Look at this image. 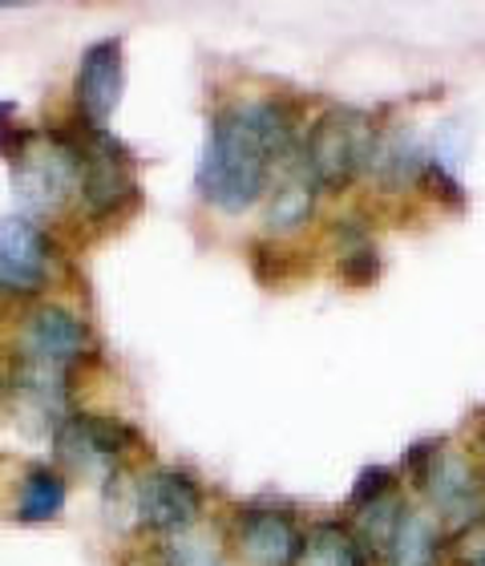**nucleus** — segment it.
I'll return each instance as SVG.
<instances>
[{
	"mask_svg": "<svg viewBox=\"0 0 485 566\" xmlns=\"http://www.w3.org/2000/svg\"><path fill=\"white\" fill-rule=\"evenodd\" d=\"M296 118L280 102H235L219 109L207 130L194 187L223 214H243L267 199L275 170L292 158Z\"/></svg>",
	"mask_w": 485,
	"mask_h": 566,
	"instance_id": "f257e3e1",
	"label": "nucleus"
},
{
	"mask_svg": "<svg viewBox=\"0 0 485 566\" xmlns=\"http://www.w3.org/2000/svg\"><path fill=\"white\" fill-rule=\"evenodd\" d=\"M85 353H89V328L77 312L61 304L36 307L21 332V373L12 377V389L49 409L65 397L70 368Z\"/></svg>",
	"mask_w": 485,
	"mask_h": 566,
	"instance_id": "f03ea898",
	"label": "nucleus"
},
{
	"mask_svg": "<svg viewBox=\"0 0 485 566\" xmlns=\"http://www.w3.org/2000/svg\"><path fill=\"white\" fill-rule=\"evenodd\" d=\"M380 130L365 109H328L316 118L304 146H299V170L316 182V190H344L356 178L372 170Z\"/></svg>",
	"mask_w": 485,
	"mask_h": 566,
	"instance_id": "7ed1b4c3",
	"label": "nucleus"
},
{
	"mask_svg": "<svg viewBox=\"0 0 485 566\" xmlns=\"http://www.w3.org/2000/svg\"><path fill=\"white\" fill-rule=\"evenodd\" d=\"M12 182L33 211H57L77 195V146L73 130H24L17 126V146H9Z\"/></svg>",
	"mask_w": 485,
	"mask_h": 566,
	"instance_id": "20e7f679",
	"label": "nucleus"
},
{
	"mask_svg": "<svg viewBox=\"0 0 485 566\" xmlns=\"http://www.w3.org/2000/svg\"><path fill=\"white\" fill-rule=\"evenodd\" d=\"M77 146V199L94 219L126 211L138 195V175H134V154L102 126H77L73 130Z\"/></svg>",
	"mask_w": 485,
	"mask_h": 566,
	"instance_id": "39448f33",
	"label": "nucleus"
},
{
	"mask_svg": "<svg viewBox=\"0 0 485 566\" xmlns=\"http://www.w3.org/2000/svg\"><path fill=\"white\" fill-rule=\"evenodd\" d=\"M404 473L413 485L429 497V506L437 510L445 522H477L485 510V490L477 482L474 461L450 441H429L417 446L404 461Z\"/></svg>",
	"mask_w": 485,
	"mask_h": 566,
	"instance_id": "423d86ee",
	"label": "nucleus"
},
{
	"mask_svg": "<svg viewBox=\"0 0 485 566\" xmlns=\"http://www.w3.org/2000/svg\"><path fill=\"white\" fill-rule=\"evenodd\" d=\"M134 514L146 531L158 534H182L199 526L202 518V490L187 470L158 465L134 482Z\"/></svg>",
	"mask_w": 485,
	"mask_h": 566,
	"instance_id": "0eeeda50",
	"label": "nucleus"
},
{
	"mask_svg": "<svg viewBox=\"0 0 485 566\" xmlns=\"http://www.w3.org/2000/svg\"><path fill=\"white\" fill-rule=\"evenodd\" d=\"M126 446H130V429L102 413H70L53 429L57 461L65 470L85 473V478H102L114 470Z\"/></svg>",
	"mask_w": 485,
	"mask_h": 566,
	"instance_id": "6e6552de",
	"label": "nucleus"
},
{
	"mask_svg": "<svg viewBox=\"0 0 485 566\" xmlns=\"http://www.w3.org/2000/svg\"><path fill=\"white\" fill-rule=\"evenodd\" d=\"M126 90V61H122V41H97L77 61V77H73V97H77V114L85 126H102L114 118V109Z\"/></svg>",
	"mask_w": 485,
	"mask_h": 566,
	"instance_id": "1a4fd4ad",
	"label": "nucleus"
},
{
	"mask_svg": "<svg viewBox=\"0 0 485 566\" xmlns=\"http://www.w3.org/2000/svg\"><path fill=\"white\" fill-rule=\"evenodd\" d=\"M296 518L275 506H247L235 514V551L247 566H296L299 555Z\"/></svg>",
	"mask_w": 485,
	"mask_h": 566,
	"instance_id": "9d476101",
	"label": "nucleus"
},
{
	"mask_svg": "<svg viewBox=\"0 0 485 566\" xmlns=\"http://www.w3.org/2000/svg\"><path fill=\"white\" fill-rule=\"evenodd\" d=\"M49 255H53L49 239L33 219L24 214L0 219V292H36L49 275Z\"/></svg>",
	"mask_w": 485,
	"mask_h": 566,
	"instance_id": "9b49d317",
	"label": "nucleus"
},
{
	"mask_svg": "<svg viewBox=\"0 0 485 566\" xmlns=\"http://www.w3.org/2000/svg\"><path fill=\"white\" fill-rule=\"evenodd\" d=\"M316 182H312L299 166H292L272 190H267V214H263V223L272 235H292L299 227L308 223L312 211H316Z\"/></svg>",
	"mask_w": 485,
	"mask_h": 566,
	"instance_id": "f8f14e48",
	"label": "nucleus"
},
{
	"mask_svg": "<svg viewBox=\"0 0 485 566\" xmlns=\"http://www.w3.org/2000/svg\"><path fill=\"white\" fill-rule=\"evenodd\" d=\"M389 566H437L441 558V531L437 522L421 514V510L404 506L397 531H392L389 546H384Z\"/></svg>",
	"mask_w": 485,
	"mask_h": 566,
	"instance_id": "ddd939ff",
	"label": "nucleus"
},
{
	"mask_svg": "<svg viewBox=\"0 0 485 566\" xmlns=\"http://www.w3.org/2000/svg\"><path fill=\"white\" fill-rule=\"evenodd\" d=\"M296 566H368L365 543L340 522H320L304 534Z\"/></svg>",
	"mask_w": 485,
	"mask_h": 566,
	"instance_id": "4468645a",
	"label": "nucleus"
},
{
	"mask_svg": "<svg viewBox=\"0 0 485 566\" xmlns=\"http://www.w3.org/2000/svg\"><path fill=\"white\" fill-rule=\"evenodd\" d=\"M65 478L49 465H33L24 473L21 482V497H17V518L21 522H53L65 510Z\"/></svg>",
	"mask_w": 485,
	"mask_h": 566,
	"instance_id": "2eb2a0df",
	"label": "nucleus"
},
{
	"mask_svg": "<svg viewBox=\"0 0 485 566\" xmlns=\"http://www.w3.org/2000/svg\"><path fill=\"white\" fill-rule=\"evenodd\" d=\"M162 566H226V551L214 534L190 526L162 543Z\"/></svg>",
	"mask_w": 485,
	"mask_h": 566,
	"instance_id": "dca6fc26",
	"label": "nucleus"
},
{
	"mask_svg": "<svg viewBox=\"0 0 485 566\" xmlns=\"http://www.w3.org/2000/svg\"><path fill=\"white\" fill-rule=\"evenodd\" d=\"M465 563H470V566H485V543L477 546V551H474L470 558H465Z\"/></svg>",
	"mask_w": 485,
	"mask_h": 566,
	"instance_id": "f3484780",
	"label": "nucleus"
},
{
	"mask_svg": "<svg viewBox=\"0 0 485 566\" xmlns=\"http://www.w3.org/2000/svg\"><path fill=\"white\" fill-rule=\"evenodd\" d=\"M482 441H485V429H482Z\"/></svg>",
	"mask_w": 485,
	"mask_h": 566,
	"instance_id": "a211bd4d",
	"label": "nucleus"
}]
</instances>
